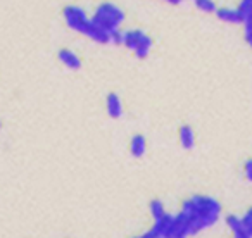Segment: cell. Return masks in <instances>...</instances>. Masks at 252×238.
<instances>
[{"mask_svg": "<svg viewBox=\"0 0 252 238\" xmlns=\"http://www.w3.org/2000/svg\"><path fill=\"white\" fill-rule=\"evenodd\" d=\"M221 204L207 195H193L182 204L180 212L189 221V237L199 235L200 231L214 226L221 217Z\"/></svg>", "mask_w": 252, "mask_h": 238, "instance_id": "obj_1", "label": "cell"}, {"mask_svg": "<svg viewBox=\"0 0 252 238\" xmlns=\"http://www.w3.org/2000/svg\"><path fill=\"white\" fill-rule=\"evenodd\" d=\"M90 21L94 23L97 28L104 30V31L114 33V31H119V28H121L123 21H125V12H123L118 5L104 2V4H100L95 9Z\"/></svg>", "mask_w": 252, "mask_h": 238, "instance_id": "obj_2", "label": "cell"}, {"mask_svg": "<svg viewBox=\"0 0 252 238\" xmlns=\"http://www.w3.org/2000/svg\"><path fill=\"white\" fill-rule=\"evenodd\" d=\"M123 45L128 47L138 59H145L154 47V40L142 30H128L123 31Z\"/></svg>", "mask_w": 252, "mask_h": 238, "instance_id": "obj_3", "label": "cell"}, {"mask_svg": "<svg viewBox=\"0 0 252 238\" xmlns=\"http://www.w3.org/2000/svg\"><path fill=\"white\" fill-rule=\"evenodd\" d=\"M63 16H64L66 25L69 26L71 30L81 33V35L87 33L88 26H90V18H88L87 12H85L81 7H76V5H67V7H64Z\"/></svg>", "mask_w": 252, "mask_h": 238, "instance_id": "obj_4", "label": "cell"}, {"mask_svg": "<svg viewBox=\"0 0 252 238\" xmlns=\"http://www.w3.org/2000/svg\"><path fill=\"white\" fill-rule=\"evenodd\" d=\"M216 16L224 23H231V25H240L244 23V18H242L238 7H218Z\"/></svg>", "mask_w": 252, "mask_h": 238, "instance_id": "obj_5", "label": "cell"}, {"mask_svg": "<svg viewBox=\"0 0 252 238\" xmlns=\"http://www.w3.org/2000/svg\"><path fill=\"white\" fill-rule=\"evenodd\" d=\"M57 57H59V60L67 67V69L76 71V69H80V67H81V59L78 57V54L73 52L71 49L59 50V56H57Z\"/></svg>", "mask_w": 252, "mask_h": 238, "instance_id": "obj_6", "label": "cell"}, {"mask_svg": "<svg viewBox=\"0 0 252 238\" xmlns=\"http://www.w3.org/2000/svg\"><path fill=\"white\" fill-rule=\"evenodd\" d=\"M105 109H107V114L111 116L112 119H118L123 116V102L121 98L116 93H109L107 100H105Z\"/></svg>", "mask_w": 252, "mask_h": 238, "instance_id": "obj_7", "label": "cell"}, {"mask_svg": "<svg viewBox=\"0 0 252 238\" xmlns=\"http://www.w3.org/2000/svg\"><path fill=\"white\" fill-rule=\"evenodd\" d=\"M178 140H180V145H182L183 149H187V150H190V149L195 147V133H193V130L189 126V124L180 126Z\"/></svg>", "mask_w": 252, "mask_h": 238, "instance_id": "obj_8", "label": "cell"}, {"mask_svg": "<svg viewBox=\"0 0 252 238\" xmlns=\"http://www.w3.org/2000/svg\"><path fill=\"white\" fill-rule=\"evenodd\" d=\"M130 152L133 157H144L147 152V142L144 135H135L130 142Z\"/></svg>", "mask_w": 252, "mask_h": 238, "instance_id": "obj_9", "label": "cell"}, {"mask_svg": "<svg viewBox=\"0 0 252 238\" xmlns=\"http://www.w3.org/2000/svg\"><path fill=\"white\" fill-rule=\"evenodd\" d=\"M226 226H228V230H230L233 235L245 233V231H244V224H242V219L238 216H235V214H230V216L226 217Z\"/></svg>", "mask_w": 252, "mask_h": 238, "instance_id": "obj_10", "label": "cell"}, {"mask_svg": "<svg viewBox=\"0 0 252 238\" xmlns=\"http://www.w3.org/2000/svg\"><path fill=\"white\" fill-rule=\"evenodd\" d=\"M151 214H152V217H154V221H159L161 217H164L166 214V209H164V204L161 202V200H158V199H154L151 202Z\"/></svg>", "mask_w": 252, "mask_h": 238, "instance_id": "obj_11", "label": "cell"}, {"mask_svg": "<svg viewBox=\"0 0 252 238\" xmlns=\"http://www.w3.org/2000/svg\"><path fill=\"white\" fill-rule=\"evenodd\" d=\"M242 219V224H244V231L252 238V207L240 217Z\"/></svg>", "mask_w": 252, "mask_h": 238, "instance_id": "obj_12", "label": "cell"}, {"mask_svg": "<svg viewBox=\"0 0 252 238\" xmlns=\"http://www.w3.org/2000/svg\"><path fill=\"white\" fill-rule=\"evenodd\" d=\"M195 5L204 12H216L218 11L216 4H214V2H211V0H197Z\"/></svg>", "mask_w": 252, "mask_h": 238, "instance_id": "obj_13", "label": "cell"}, {"mask_svg": "<svg viewBox=\"0 0 252 238\" xmlns=\"http://www.w3.org/2000/svg\"><path fill=\"white\" fill-rule=\"evenodd\" d=\"M244 175H245V179L252 183V159H249V161L245 162V166H244Z\"/></svg>", "mask_w": 252, "mask_h": 238, "instance_id": "obj_14", "label": "cell"}, {"mask_svg": "<svg viewBox=\"0 0 252 238\" xmlns=\"http://www.w3.org/2000/svg\"><path fill=\"white\" fill-rule=\"evenodd\" d=\"M245 40H247V43L252 47V31H245Z\"/></svg>", "mask_w": 252, "mask_h": 238, "instance_id": "obj_15", "label": "cell"}, {"mask_svg": "<svg viewBox=\"0 0 252 238\" xmlns=\"http://www.w3.org/2000/svg\"><path fill=\"white\" fill-rule=\"evenodd\" d=\"M0 128H2V124H0Z\"/></svg>", "mask_w": 252, "mask_h": 238, "instance_id": "obj_16", "label": "cell"}]
</instances>
